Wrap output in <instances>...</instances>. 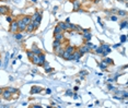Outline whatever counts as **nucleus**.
Wrapping results in <instances>:
<instances>
[{
  "label": "nucleus",
  "mask_w": 128,
  "mask_h": 108,
  "mask_svg": "<svg viewBox=\"0 0 128 108\" xmlns=\"http://www.w3.org/2000/svg\"><path fill=\"white\" fill-rule=\"evenodd\" d=\"M77 50L81 54V56H83V55H85V54H88V52H90V51H91V49H90V48L88 47L85 44H83V45H81V46L78 48Z\"/></svg>",
  "instance_id": "f257e3e1"
},
{
  "label": "nucleus",
  "mask_w": 128,
  "mask_h": 108,
  "mask_svg": "<svg viewBox=\"0 0 128 108\" xmlns=\"http://www.w3.org/2000/svg\"><path fill=\"white\" fill-rule=\"evenodd\" d=\"M10 32L13 33V34H16V32H19V26H18V22L16 21H12V22L10 23Z\"/></svg>",
  "instance_id": "f03ea898"
},
{
  "label": "nucleus",
  "mask_w": 128,
  "mask_h": 108,
  "mask_svg": "<svg viewBox=\"0 0 128 108\" xmlns=\"http://www.w3.org/2000/svg\"><path fill=\"white\" fill-rule=\"evenodd\" d=\"M1 96H2L3 99H7V101H11V99H12V94H11L7 89H3L2 93H1Z\"/></svg>",
  "instance_id": "7ed1b4c3"
},
{
  "label": "nucleus",
  "mask_w": 128,
  "mask_h": 108,
  "mask_svg": "<svg viewBox=\"0 0 128 108\" xmlns=\"http://www.w3.org/2000/svg\"><path fill=\"white\" fill-rule=\"evenodd\" d=\"M31 20H32V21H39V22H41V21H42V12H41V11H36V12L31 16ZM32 21H31V22H32Z\"/></svg>",
  "instance_id": "20e7f679"
},
{
  "label": "nucleus",
  "mask_w": 128,
  "mask_h": 108,
  "mask_svg": "<svg viewBox=\"0 0 128 108\" xmlns=\"http://www.w3.org/2000/svg\"><path fill=\"white\" fill-rule=\"evenodd\" d=\"M69 23H70V22H69ZM69 23H67V22H59V23H58V26L61 29L62 32H65V31H69V30H70V25H69Z\"/></svg>",
  "instance_id": "39448f33"
},
{
  "label": "nucleus",
  "mask_w": 128,
  "mask_h": 108,
  "mask_svg": "<svg viewBox=\"0 0 128 108\" xmlns=\"http://www.w3.org/2000/svg\"><path fill=\"white\" fill-rule=\"evenodd\" d=\"M16 22H18V26H19V32L23 33L24 31H25V29H26V24L22 21V19H19Z\"/></svg>",
  "instance_id": "423d86ee"
},
{
  "label": "nucleus",
  "mask_w": 128,
  "mask_h": 108,
  "mask_svg": "<svg viewBox=\"0 0 128 108\" xmlns=\"http://www.w3.org/2000/svg\"><path fill=\"white\" fill-rule=\"evenodd\" d=\"M10 9H9V7H7V6H0V14L1 15H7L8 13H9Z\"/></svg>",
  "instance_id": "0eeeda50"
},
{
  "label": "nucleus",
  "mask_w": 128,
  "mask_h": 108,
  "mask_svg": "<svg viewBox=\"0 0 128 108\" xmlns=\"http://www.w3.org/2000/svg\"><path fill=\"white\" fill-rule=\"evenodd\" d=\"M45 61H46V57H45V54L44 52H42V54L39 55V67H42L43 63H44Z\"/></svg>",
  "instance_id": "6e6552de"
},
{
  "label": "nucleus",
  "mask_w": 128,
  "mask_h": 108,
  "mask_svg": "<svg viewBox=\"0 0 128 108\" xmlns=\"http://www.w3.org/2000/svg\"><path fill=\"white\" fill-rule=\"evenodd\" d=\"M43 91L42 86H32V89H31V94H39V93H41Z\"/></svg>",
  "instance_id": "1a4fd4ad"
},
{
  "label": "nucleus",
  "mask_w": 128,
  "mask_h": 108,
  "mask_svg": "<svg viewBox=\"0 0 128 108\" xmlns=\"http://www.w3.org/2000/svg\"><path fill=\"white\" fill-rule=\"evenodd\" d=\"M31 50L33 51V54H35V55H39V54H42V52H43L42 49H41L39 47H37L36 45H33V46H32V49H31Z\"/></svg>",
  "instance_id": "9d476101"
},
{
  "label": "nucleus",
  "mask_w": 128,
  "mask_h": 108,
  "mask_svg": "<svg viewBox=\"0 0 128 108\" xmlns=\"http://www.w3.org/2000/svg\"><path fill=\"white\" fill-rule=\"evenodd\" d=\"M72 55H74V61H80V59H81V57H82V56H81V54L80 52H79V51L78 50H74V52H72Z\"/></svg>",
  "instance_id": "9b49d317"
},
{
  "label": "nucleus",
  "mask_w": 128,
  "mask_h": 108,
  "mask_svg": "<svg viewBox=\"0 0 128 108\" xmlns=\"http://www.w3.org/2000/svg\"><path fill=\"white\" fill-rule=\"evenodd\" d=\"M61 41H58V39H55L54 43H53V48H54V50H57L58 48L61 47Z\"/></svg>",
  "instance_id": "f8f14e48"
},
{
  "label": "nucleus",
  "mask_w": 128,
  "mask_h": 108,
  "mask_svg": "<svg viewBox=\"0 0 128 108\" xmlns=\"http://www.w3.org/2000/svg\"><path fill=\"white\" fill-rule=\"evenodd\" d=\"M35 31V27H34V25H33V23H29L27 25H26V29H25V32L27 33H33Z\"/></svg>",
  "instance_id": "ddd939ff"
},
{
  "label": "nucleus",
  "mask_w": 128,
  "mask_h": 108,
  "mask_svg": "<svg viewBox=\"0 0 128 108\" xmlns=\"http://www.w3.org/2000/svg\"><path fill=\"white\" fill-rule=\"evenodd\" d=\"M64 49L67 51V52H69V54H72L74 50H77V48L74 47V46H72V45H67L66 48H64Z\"/></svg>",
  "instance_id": "4468645a"
},
{
  "label": "nucleus",
  "mask_w": 128,
  "mask_h": 108,
  "mask_svg": "<svg viewBox=\"0 0 128 108\" xmlns=\"http://www.w3.org/2000/svg\"><path fill=\"white\" fill-rule=\"evenodd\" d=\"M106 64H109V66H111V64H114V61H113L112 58H109V57H103V60Z\"/></svg>",
  "instance_id": "2eb2a0df"
},
{
  "label": "nucleus",
  "mask_w": 128,
  "mask_h": 108,
  "mask_svg": "<svg viewBox=\"0 0 128 108\" xmlns=\"http://www.w3.org/2000/svg\"><path fill=\"white\" fill-rule=\"evenodd\" d=\"M82 35H83V38H84V41H91V38H92V34H91V33H90V32L83 33Z\"/></svg>",
  "instance_id": "dca6fc26"
},
{
  "label": "nucleus",
  "mask_w": 128,
  "mask_h": 108,
  "mask_svg": "<svg viewBox=\"0 0 128 108\" xmlns=\"http://www.w3.org/2000/svg\"><path fill=\"white\" fill-rule=\"evenodd\" d=\"M107 67H109V64H106L104 61H101V62L99 63V68H100V69H101L102 71H105L106 69H107Z\"/></svg>",
  "instance_id": "f3484780"
},
{
  "label": "nucleus",
  "mask_w": 128,
  "mask_h": 108,
  "mask_svg": "<svg viewBox=\"0 0 128 108\" xmlns=\"http://www.w3.org/2000/svg\"><path fill=\"white\" fill-rule=\"evenodd\" d=\"M72 4H74V11H77V10L80 9V2H79L78 0H74V1H72Z\"/></svg>",
  "instance_id": "a211bd4d"
},
{
  "label": "nucleus",
  "mask_w": 128,
  "mask_h": 108,
  "mask_svg": "<svg viewBox=\"0 0 128 108\" xmlns=\"http://www.w3.org/2000/svg\"><path fill=\"white\" fill-rule=\"evenodd\" d=\"M64 34H62V32L61 33H58V34H54V38L55 39H58V41H62V39H64Z\"/></svg>",
  "instance_id": "6ab92c4d"
},
{
  "label": "nucleus",
  "mask_w": 128,
  "mask_h": 108,
  "mask_svg": "<svg viewBox=\"0 0 128 108\" xmlns=\"http://www.w3.org/2000/svg\"><path fill=\"white\" fill-rule=\"evenodd\" d=\"M31 61H32L34 64L37 66V64H39V55H35V54L33 55V57L31 58Z\"/></svg>",
  "instance_id": "aec40b11"
},
{
  "label": "nucleus",
  "mask_w": 128,
  "mask_h": 108,
  "mask_svg": "<svg viewBox=\"0 0 128 108\" xmlns=\"http://www.w3.org/2000/svg\"><path fill=\"white\" fill-rule=\"evenodd\" d=\"M7 89H8V91H9L10 93H11V94H18V92H19V91H18V89H16V87H13V86H9V87H7Z\"/></svg>",
  "instance_id": "412c9836"
},
{
  "label": "nucleus",
  "mask_w": 128,
  "mask_h": 108,
  "mask_svg": "<svg viewBox=\"0 0 128 108\" xmlns=\"http://www.w3.org/2000/svg\"><path fill=\"white\" fill-rule=\"evenodd\" d=\"M21 19H22V21L25 23L26 25H27L29 23H31V21H32V20H31V16H30V15H25V16H23V18H21Z\"/></svg>",
  "instance_id": "4be33fe9"
},
{
  "label": "nucleus",
  "mask_w": 128,
  "mask_h": 108,
  "mask_svg": "<svg viewBox=\"0 0 128 108\" xmlns=\"http://www.w3.org/2000/svg\"><path fill=\"white\" fill-rule=\"evenodd\" d=\"M14 38H16V41H21L23 38V34L21 32H16V34H14Z\"/></svg>",
  "instance_id": "5701e85b"
},
{
  "label": "nucleus",
  "mask_w": 128,
  "mask_h": 108,
  "mask_svg": "<svg viewBox=\"0 0 128 108\" xmlns=\"http://www.w3.org/2000/svg\"><path fill=\"white\" fill-rule=\"evenodd\" d=\"M70 55L69 52H67L66 50H64V54H62V56H61V58H64L65 60H69V58H70Z\"/></svg>",
  "instance_id": "b1692460"
},
{
  "label": "nucleus",
  "mask_w": 128,
  "mask_h": 108,
  "mask_svg": "<svg viewBox=\"0 0 128 108\" xmlns=\"http://www.w3.org/2000/svg\"><path fill=\"white\" fill-rule=\"evenodd\" d=\"M126 27H127V21L125 20V21H123V22L119 24V29L124 30V29H126Z\"/></svg>",
  "instance_id": "393cba45"
},
{
  "label": "nucleus",
  "mask_w": 128,
  "mask_h": 108,
  "mask_svg": "<svg viewBox=\"0 0 128 108\" xmlns=\"http://www.w3.org/2000/svg\"><path fill=\"white\" fill-rule=\"evenodd\" d=\"M94 51H95L97 55H101L103 52V49H102V47H101V46H97V47L94 49Z\"/></svg>",
  "instance_id": "a878e982"
},
{
  "label": "nucleus",
  "mask_w": 128,
  "mask_h": 108,
  "mask_svg": "<svg viewBox=\"0 0 128 108\" xmlns=\"http://www.w3.org/2000/svg\"><path fill=\"white\" fill-rule=\"evenodd\" d=\"M117 13H118L119 16H126V15H127V12H126L125 10H119Z\"/></svg>",
  "instance_id": "bb28decb"
},
{
  "label": "nucleus",
  "mask_w": 128,
  "mask_h": 108,
  "mask_svg": "<svg viewBox=\"0 0 128 108\" xmlns=\"http://www.w3.org/2000/svg\"><path fill=\"white\" fill-rule=\"evenodd\" d=\"M62 31H61V29L59 27L58 25L55 26V30H54V34H58V33H61Z\"/></svg>",
  "instance_id": "cd10ccee"
},
{
  "label": "nucleus",
  "mask_w": 128,
  "mask_h": 108,
  "mask_svg": "<svg viewBox=\"0 0 128 108\" xmlns=\"http://www.w3.org/2000/svg\"><path fill=\"white\" fill-rule=\"evenodd\" d=\"M32 23H33V25H34V27H35V30L39 29V25H41V22H39V21H32Z\"/></svg>",
  "instance_id": "c85d7f7f"
},
{
  "label": "nucleus",
  "mask_w": 128,
  "mask_h": 108,
  "mask_svg": "<svg viewBox=\"0 0 128 108\" xmlns=\"http://www.w3.org/2000/svg\"><path fill=\"white\" fill-rule=\"evenodd\" d=\"M33 51L32 50H26V56H27V58H29V59H31V58L33 57Z\"/></svg>",
  "instance_id": "c756f323"
},
{
  "label": "nucleus",
  "mask_w": 128,
  "mask_h": 108,
  "mask_svg": "<svg viewBox=\"0 0 128 108\" xmlns=\"http://www.w3.org/2000/svg\"><path fill=\"white\" fill-rule=\"evenodd\" d=\"M126 41H127V36L126 35H120V43H126Z\"/></svg>",
  "instance_id": "7c9ffc66"
},
{
  "label": "nucleus",
  "mask_w": 128,
  "mask_h": 108,
  "mask_svg": "<svg viewBox=\"0 0 128 108\" xmlns=\"http://www.w3.org/2000/svg\"><path fill=\"white\" fill-rule=\"evenodd\" d=\"M45 72H46V73L54 72V69H53V68H50V67H48V68H46V69H45Z\"/></svg>",
  "instance_id": "2f4dec72"
},
{
  "label": "nucleus",
  "mask_w": 128,
  "mask_h": 108,
  "mask_svg": "<svg viewBox=\"0 0 128 108\" xmlns=\"http://www.w3.org/2000/svg\"><path fill=\"white\" fill-rule=\"evenodd\" d=\"M6 20H7V22H9V23H11L13 21V19H12V16H11V15H7Z\"/></svg>",
  "instance_id": "473e14b6"
},
{
  "label": "nucleus",
  "mask_w": 128,
  "mask_h": 108,
  "mask_svg": "<svg viewBox=\"0 0 128 108\" xmlns=\"http://www.w3.org/2000/svg\"><path fill=\"white\" fill-rule=\"evenodd\" d=\"M84 75H88V71L82 70V71L80 72V76H84Z\"/></svg>",
  "instance_id": "72a5a7b5"
},
{
  "label": "nucleus",
  "mask_w": 128,
  "mask_h": 108,
  "mask_svg": "<svg viewBox=\"0 0 128 108\" xmlns=\"http://www.w3.org/2000/svg\"><path fill=\"white\" fill-rule=\"evenodd\" d=\"M113 89H114V85L111 84V83H109V84H107V89H109V91H112Z\"/></svg>",
  "instance_id": "f704fd0d"
},
{
  "label": "nucleus",
  "mask_w": 128,
  "mask_h": 108,
  "mask_svg": "<svg viewBox=\"0 0 128 108\" xmlns=\"http://www.w3.org/2000/svg\"><path fill=\"white\" fill-rule=\"evenodd\" d=\"M116 80H117V78H113V79H109V80H107V82H109V83H113V82H115Z\"/></svg>",
  "instance_id": "c9c22d12"
},
{
  "label": "nucleus",
  "mask_w": 128,
  "mask_h": 108,
  "mask_svg": "<svg viewBox=\"0 0 128 108\" xmlns=\"http://www.w3.org/2000/svg\"><path fill=\"white\" fill-rule=\"evenodd\" d=\"M123 97H124V98H127V97H128L127 91H124V92H123Z\"/></svg>",
  "instance_id": "e433bc0d"
},
{
  "label": "nucleus",
  "mask_w": 128,
  "mask_h": 108,
  "mask_svg": "<svg viewBox=\"0 0 128 108\" xmlns=\"http://www.w3.org/2000/svg\"><path fill=\"white\" fill-rule=\"evenodd\" d=\"M109 19L112 20V21H117V16L116 15H111L109 16Z\"/></svg>",
  "instance_id": "4c0bfd02"
},
{
  "label": "nucleus",
  "mask_w": 128,
  "mask_h": 108,
  "mask_svg": "<svg viewBox=\"0 0 128 108\" xmlns=\"http://www.w3.org/2000/svg\"><path fill=\"white\" fill-rule=\"evenodd\" d=\"M72 94H74L72 91H67V92H66V96H72Z\"/></svg>",
  "instance_id": "58836bf2"
},
{
  "label": "nucleus",
  "mask_w": 128,
  "mask_h": 108,
  "mask_svg": "<svg viewBox=\"0 0 128 108\" xmlns=\"http://www.w3.org/2000/svg\"><path fill=\"white\" fill-rule=\"evenodd\" d=\"M72 97H74V99H78V98H79V96H78V94H72Z\"/></svg>",
  "instance_id": "ea45409f"
},
{
  "label": "nucleus",
  "mask_w": 128,
  "mask_h": 108,
  "mask_svg": "<svg viewBox=\"0 0 128 108\" xmlns=\"http://www.w3.org/2000/svg\"><path fill=\"white\" fill-rule=\"evenodd\" d=\"M46 94H51V89H46Z\"/></svg>",
  "instance_id": "a19ab883"
},
{
  "label": "nucleus",
  "mask_w": 128,
  "mask_h": 108,
  "mask_svg": "<svg viewBox=\"0 0 128 108\" xmlns=\"http://www.w3.org/2000/svg\"><path fill=\"white\" fill-rule=\"evenodd\" d=\"M120 45H122V43H119V44H116V45H114L113 47H114V48H117V47H119Z\"/></svg>",
  "instance_id": "79ce46f5"
},
{
  "label": "nucleus",
  "mask_w": 128,
  "mask_h": 108,
  "mask_svg": "<svg viewBox=\"0 0 128 108\" xmlns=\"http://www.w3.org/2000/svg\"><path fill=\"white\" fill-rule=\"evenodd\" d=\"M33 108H42V106H39V105H33Z\"/></svg>",
  "instance_id": "37998d69"
},
{
  "label": "nucleus",
  "mask_w": 128,
  "mask_h": 108,
  "mask_svg": "<svg viewBox=\"0 0 128 108\" xmlns=\"http://www.w3.org/2000/svg\"><path fill=\"white\" fill-rule=\"evenodd\" d=\"M65 22H67V23H69V22H70V19H69V18H67V19H66V21H65Z\"/></svg>",
  "instance_id": "c03bdc74"
},
{
  "label": "nucleus",
  "mask_w": 128,
  "mask_h": 108,
  "mask_svg": "<svg viewBox=\"0 0 128 108\" xmlns=\"http://www.w3.org/2000/svg\"><path fill=\"white\" fill-rule=\"evenodd\" d=\"M74 91H78V89H79V86H74Z\"/></svg>",
  "instance_id": "a18cd8bd"
},
{
  "label": "nucleus",
  "mask_w": 128,
  "mask_h": 108,
  "mask_svg": "<svg viewBox=\"0 0 128 108\" xmlns=\"http://www.w3.org/2000/svg\"><path fill=\"white\" fill-rule=\"evenodd\" d=\"M2 91H3V89H1V87H0V95H1V93H2Z\"/></svg>",
  "instance_id": "49530a36"
},
{
  "label": "nucleus",
  "mask_w": 128,
  "mask_h": 108,
  "mask_svg": "<svg viewBox=\"0 0 128 108\" xmlns=\"http://www.w3.org/2000/svg\"><path fill=\"white\" fill-rule=\"evenodd\" d=\"M0 67H1V60H0Z\"/></svg>",
  "instance_id": "de8ad7c7"
},
{
  "label": "nucleus",
  "mask_w": 128,
  "mask_h": 108,
  "mask_svg": "<svg viewBox=\"0 0 128 108\" xmlns=\"http://www.w3.org/2000/svg\"><path fill=\"white\" fill-rule=\"evenodd\" d=\"M72 1H74V0H72Z\"/></svg>",
  "instance_id": "09e8293b"
},
{
  "label": "nucleus",
  "mask_w": 128,
  "mask_h": 108,
  "mask_svg": "<svg viewBox=\"0 0 128 108\" xmlns=\"http://www.w3.org/2000/svg\"><path fill=\"white\" fill-rule=\"evenodd\" d=\"M118 1H119V0H118Z\"/></svg>",
  "instance_id": "8fccbe9b"
}]
</instances>
